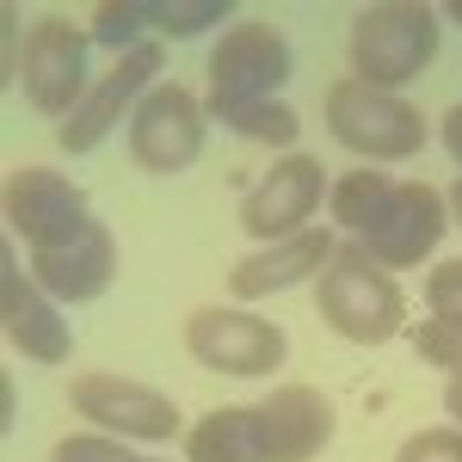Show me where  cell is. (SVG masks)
I'll use <instances>...</instances> for the list:
<instances>
[{
    "instance_id": "obj_24",
    "label": "cell",
    "mask_w": 462,
    "mask_h": 462,
    "mask_svg": "<svg viewBox=\"0 0 462 462\" xmlns=\"http://www.w3.org/2000/svg\"><path fill=\"white\" fill-rule=\"evenodd\" d=\"M394 462H462V431L457 426H431V431H413Z\"/></svg>"
},
{
    "instance_id": "obj_14",
    "label": "cell",
    "mask_w": 462,
    "mask_h": 462,
    "mask_svg": "<svg viewBox=\"0 0 462 462\" xmlns=\"http://www.w3.org/2000/svg\"><path fill=\"white\" fill-rule=\"evenodd\" d=\"M333 247H339L333 228H302V235H290V241H272L265 253H247V259L228 265V296H235V302H265V296H278V290L309 284V278L327 272Z\"/></svg>"
},
{
    "instance_id": "obj_18",
    "label": "cell",
    "mask_w": 462,
    "mask_h": 462,
    "mask_svg": "<svg viewBox=\"0 0 462 462\" xmlns=\"http://www.w3.org/2000/svg\"><path fill=\"white\" fill-rule=\"evenodd\" d=\"M389 191H394V179L383 173V167H352V173L339 179L333 191H327V204H333V222L346 228V235H364L376 216H383V204H389Z\"/></svg>"
},
{
    "instance_id": "obj_8",
    "label": "cell",
    "mask_w": 462,
    "mask_h": 462,
    "mask_svg": "<svg viewBox=\"0 0 462 462\" xmlns=\"http://www.w3.org/2000/svg\"><path fill=\"white\" fill-rule=\"evenodd\" d=\"M6 228L32 253H56L93 228V210H87V191L69 173L19 167V173L6 179Z\"/></svg>"
},
{
    "instance_id": "obj_1",
    "label": "cell",
    "mask_w": 462,
    "mask_h": 462,
    "mask_svg": "<svg viewBox=\"0 0 462 462\" xmlns=\"http://www.w3.org/2000/svg\"><path fill=\"white\" fill-rule=\"evenodd\" d=\"M346 56H352V80L383 87V93H401L438 56V13H431L426 0H376V6H357Z\"/></svg>"
},
{
    "instance_id": "obj_3",
    "label": "cell",
    "mask_w": 462,
    "mask_h": 462,
    "mask_svg": "<svg viewBox=\"0 0 462 462\" xmlns=\"http://www.w3.org/2000/svg\"><path fill=\"white\" fill-rule=\"evenodd\" d=\"M320 117H327L333 143L364 154V161H407V154L426 148V117L407 106L401 93L364 87V80H352V74L327 87Z\"/></svg>"
},
{
    "instance_id": "obj_16",
    "label": "cell",
    "mask_w": 462,
    "mask_h": 462,
    "mask_svg": "<svg viewBox=\"0 0 462 462\" xmlns=\"http://www.w3.org/2000/svg\"><path fill=\"white\" fill-rule=\"evenodd\" d=\"M32 278H37V290L56 296V302H93V296H106L111 278H117V241H111V228L93 222L69 247L32 253Z\"/></svg>"
},
{
    "instance_id": "obj_13",
    "label": "cell",
    "mask_w": 462,
    "mask_h": 462,
    "mask_svg": "<svg viewBox=\"0 0 462 462\" xmlns=\"http://www.w3.org/2000/svg\"><path fill=\"white\" fill-rule=\"evenodd\" d=\"M0 327H6L13 352L32 357V364H69V352H74V333H69L62 302L43 296L37 278L19 272L13 241H0Z\"/></svg>"
},
{
    "instance_id": "obj_9",
    "label": "cell",
    "mask_w": 462,
    "mask_h": 462,
    "mask_svg": "<svg viewBox=\"0 0 462 462\" xmlns=\"http://www.w3.org/2000/svg\"><path fill=\"white\" fill-rule=\"evenodd\" d=\"M204 124H210V111L198 106L191 87H179V80L148 87L143 106L130 111V154H136V167H148V173H185L204 154Z\"/></svg>"
},
{
    "instance_id": "obj_27",
    "label": "cell",
    "mask_w": 462,
    "mask_h": 462,
    "mask_svg": "<svg viewBox=\"0 0 462 462\" xmlns=\"http://www.w3.org/2000/svg\"><path fill=\"white\" fill-rule=\"evenodd\" d=\"M444 204H450V222H457V228H462V179H457V185H450V198H444Z\"/></svg>"
},
{
    "instance_id": "obj_20",
    "label": "cell",
    "mask_w": 462,
    "mask_h": 462,
    "mask_svg": "<svg viewBox=\"0 0 462 462\" xmlns=\"http://www.w3.org/2000/svg\"><path fill=\"white\" fill-rule=\"evenodd\" d=\"M228 130L235 136H247V143H265V148H290L296 154V136H302V117L284 106V99H265V106H247L228 117Z\"/></svg>"
},
{
    "instance_id": "obj_2",
    "label": "cell",
    "mask_w": 462,
    "mask_h": 462,
    "mask_svg": "<svg viewBox=\"0 0 462 462\" xmlns=\"http://www.w3.org/2000/svg\"><path fill=\"white\" fill-rule=\"evenodd\" d=\"M315 302H320V320L339 339H352V346H389L394 333L407 327V296H401V284L357 241H339L333 247L327 272L315 278Z\"/></svg>"
},
{
    "instance_id": "obj_12",
    "label": "cell",
    "mask_w": 462,
    "mask_h": 462,
    "mask_svg": "<svg viewBox=\"0 0 462 462\" xmlns=\"http://www.w3.org/2000/svg\"><path fill=\"white\" fill-rule=\"evenodd\" d=\"M444 228H450V204H444V191L438 185H394L389 204H383V216L357 235V247L370 253L383 272H394V265H420V259H431V247L444 241Z\"/></svg>"
},
{
    "instance_id": "obj_19",
    "label": "cell",
    "mask_w": 462,
    "mask_h": 462,
    "mask_svg": "<svg viewBox=\"0 0 462 462\" xmlns=\"http://www.w3.org/2000/svg\"><path fill=\"white\" fill-rule=\"evenodd\" d=\"M130 6H136V25H154L167 37H198L235 13L228 0H130Z\"/></svg>"
},
{
    "instance_id": "obj_7",
    "label": "cell",
    "mask_w": 462,
    "mask_h": 462,
    "mask_svg": "<svg viewBox=\"0 0 462 462\" xmlns=\"http://www.w3.org/2000/svg\"><path fill=\"white\" fill-rule=\"evenodd\" d=\"M87 43L93 32H74L62 13L37 19L19 50V87L43 117H74V106L93 93L87 87Z\"/></svg>"
},
{
    "instance_id": "obj_17",
    "label": "cell",
    "mask_w": 462,
    "mask_h": 462,
    "mask_svg": "<svg viewBox=\"0 0 462 462\" xmlns=\"http://www.w3.org/2000/svg\"><path fill=\"white\" fill-rule=\"evenodd\" d=\"M185 462H272L259 407H216L185 431Z\"/></svg>"
},
{
    "instance_id": "obj_15",
    "label": "cell",
    "mask_w": 462,
    "mask_h": 462,
    "mask_svg": "<svg viewBox=\"0 0 462 462\" xmlns=\"http://www.w3.org/2000/svg\"><path fill=\"white\" fill-rule=\"evenodd\" d=\"M259 420H265V450L272 462H315L333 444V401L309 383H284L259 401Z\"/></svg>"
},
{
    "instance_id": "obj_4",
    "label": "cell",
    "mask_w": 462,
    "mask_h": 462,
    "mask_svg": "<svg viewBox=\"0 0 462 462\" xmlns=\"http://www.w3.org/2000/svg\"><path fill=\"white\" fill-rule=\"evenodd\" d=\"M284 80H290V43H284V32L265 25V19H241V25H228V32L216 37L210 99H204V111H210L216 124H228L235 111L278 99Z\"/></svg>"
},
{
    "instance_id": "obj_22",
    "label": "cell",
    "mask_w": 462,
    "mask_h": 462,
    "mask_svg": "<svg viewBox=\"0 0 462 462\" xmlns=\"http://www.w3.org/2000/svg\"><path fill=\"white\" fill-rule=\"evenodd\" d=\"M426 309H431V320L462 327V259L431 265V278H426Z\"/></svg>"
},
{
    "instance_id": "obj_26",
    "label": "cell",
    "mask_w": 462,
    "mask_h": 462,
    "mask_svg": "<svg viewBox=\"0 0 462 462\" xmlns=\"http://www.w3.org/2000/svg\"><path fill=\"white\" fill-rule=\"evenodd\" d=\"M444 413H450L457 431H462V383H444Z\"/></svg>"
},
{
    "instance_id": "obj_25",
    "label": "cell",
    "mask_w": 462,
    "mask_h": 462,
    "mask_svg": "<svg viewBox=\"0 0 462 462\" xmlns=\"http://www.w3.org/2000/svg\"><path fill=\"white\" fill-rule=\"evenodd\" d=\"M444 148L457 154V167H462V106H450V111H444Z\"/></svg>"
},
{
    "instance_id": "obj_29",
    "label": "cell",
    "mask_w": 462,
    "mask_h": 462,
    "mask_svg": "<svg viewBox=\"0 0 462 462\" xmlns=\"http://www.w3.org/2000/svg\"><path fill=\"white\" fill-rule=\"evenodd\" d=\"M130 462H154V457H130Z\"/></svg>"
},
{
    "instance_id": "obj_5",
    "label": "cell",
    "mask_w": 462,
    "mask_h": 462,
    "mask_svg": "<svg viewBox=\"0 0 462 462\" xmlns=\"http://www.w3.org/2000/svg\"><path fill=\"white\" fill-rule=\"evenodd\" d=\"M185 352L198 357L204 370H216V376H272L284 364L290 339L278 320L247 315L235 302H222V309L210 302V309L185 315Z\"/></svg>"
},
{
    "instance_id": "obj_21",
    "label": "cell",
    "mask_w": 462,
    "mask_h": 462,
    "mask_svg": "<svg viewBox=\"0 0 462 462\" xmlns=\"http://www.w3.org/2000/svg\"><path fill=\"white\" fill-rule=\"evenodd\" d=\"M413 352L426 357L431 370H444L450 383H462V327H444V320H420V327H413Z\"/></svg>"
},
{
    "instance_id": "obj_23",
    "label": "cell",
    "mask_w": 462,
    "mask_h": 462,
    "mask_svg": "<svg viewBox=\"0 0 462 462\" xmlns=\"http://www.w3.org/2000/svg\"><path fill=\"white\" fill-rule=\"evenodd\" d=\"M130 457L136 450H124V438H111V431H74L50 450V462H130Z\"/></svg>"
},
{
    "instance_id": "obj_11",
    "label": "cell",
    "mask_w": 462,
    "mask_h": 462,
    "mask_svg": "<svg viewBox=\"0 0 462 462\" xmlns=\"http://www.w3.org/2000/svg\"><path fill=\"white\" fill-rule=\"evenodd\" d=\"M327 198V173H320L315 154H284L278 167H265V179L247 191L241 204V228L253 241H290L302 228H315V210Z\"/></svg>"
},
{
    "instance_id": "obj_10",
    "label": "cell",
    "mask_w": 462,
    "mask_h": 462,
    "mask_svg": "<svg viewBox=\"0 0 462 462\" xmlns=\"http://www.w3.org/2000/svg\"><path fill=\"white\" fill-rule=\"evenodd\" d=\"M154 69H161V43H136V50H124V56L93 80V93L74 106V117H62L56 143L69 148V154H93V148L117 130V117H130V111L143 106V93L154 87Z\"/></svg>"
},
{
    "instance_id": "obj_28",
    "label": "cell",
    "mask_w": 462,
    "mask_h": 462,
    "mask_svg": "<svg viewBox=\"0 0 462 462\" xmlns=\"http://www.w3.org/2000/svg\"><path fill=\"white\" fill-rule=\"evenodd\" d=\"M450 19H457V25H462V0H450Z\"/></svg>"
},
{
    "instance_id": "obj_6",
    "label": "cell",
    "mask_w": 462,
    "mask_h": 462,
    "mask_svg": "<svg viewBox=\"0 0 462 462\" xmlns=\"http://www.w3.org/2000/svg\"><path fill=\"white\" fill-rule=\"evenodd\" d=\"M69 407L87 426L111 431V438H136V444H167L179 431L173 394L148 389L136 376H111V370H87L69 383Z\"/></svg>"
}]
</instances>
